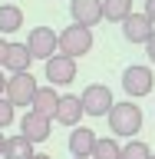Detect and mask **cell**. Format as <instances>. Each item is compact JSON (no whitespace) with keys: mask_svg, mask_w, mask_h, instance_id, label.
Returning a JSON list of instances; mask_svg holds the SVG:
<instances>
[{"mask_svg":"<svg viewBox=\"0 0 155 159\" xmlns=\"http://www.w3.org/2000/svg\"><path fill=\"white\" fill-rule=\"evenodd\" d=\"M106 119H109V129L122 139H136V133H142V106H136L132 99L112 103Z\"/></svg>","mask_w":155,"mask_h":159,"instance_id":"6da1fadb","label":"cell"},{"mask_svg":"<svg viewBox=\"0 0 155 159\" xmlns=\"http://www.w3.org/2000/svg\"><path fill=\"white\" fill-rule=\"evenodd\" d=\"M93 30L86 27H63V33H56V53H63V57L69 60H79V57H86L89 50H93Z\"/></svg>","mask_w":155,"mask_h":159,"instance_id":"7a4b0ae2","label":"cell"},{"mask_svg":"<svg viewBox=\"0 0 155 159\" xmlns=\"http://www.w3.org/2000/svg\"><path fill=\"white\" fill-rule=\"evenodd\" d=\"M155 86V73L152 66H142V63H132V66L122 70V89H126L129 99H142L149 96Z\"/></svg>","mask_w":155,"mask_h":159,"instance_id":"3957f363","label":"cell"},{"mask_svg":"<svg viewBox=\"0 0 155 159\" xmlns=\"http://www.w3.org/2000/svg\"><path fill=\"white\" fill-rule=\"evenodd\" d=\"M79 103H83V113L86 116H109V109H112V89L106 83H89L83 93H79Z\"/></svg>","mask_w":155,"mask_h":159,"instance_id":"277c9868","label":"cell"},{"mask_svg":"<svg viewBox=\"0 0 155 159\" xmlns=\"http://www.w3.org/2000/svg\"><path fill=\"white\" fill-rule=\"evenodd\" d=\"M37 93V76L33 73H17V76H7V89H3V99L10 106H30V99Z\"/></svg>","mask_w":155,"mask_h":159,"instance_id":"5b68a950","label":"cell"},{"mask_svg":"<svg viewBox=\"0 0 155 159\" xmlns=\"http://www.w3.org/2000/svg\"><path fill=\"white\" fill-rule=\"evenodd\" d=\"M27 50L33 60H43L46 63L50 57H56V30L50 27H33L27 37Z\"/></svg>","mask_w":155,"mask_h":159,"instance_id":"8992f818","label":"cell"},{"mask_svg":"<svg viewBox=\"0 0 155 159\" xmlns=\"http://www.w3.org/2000/svg\"><path fill=\"white\" fill-rule=\"evenodd\" d=\"M46 86H69L73 80H76V60H69L63 57V53H56V57H50L46 60Z\"/></svg>","mask_w":155,"mask_h":159,"instance_id":"52a82bcc","label":"cell"},{"mask_svg":"<svg viewBox=\"0 0 155 159\" xmlns=\"http://www.w3.org/2000/svg\"><path fill=\"white\" fill-rule=\"evenodd\" d=\"M69 17L76 27L93 30L102 20V0H69Z\"/></svg>","mask_w":155,"mask_h":159,"instance_id":"ba28073f","label":"cell"},{"mask_svg":"<svg viewBox=\"0 0 155 159\" xmlns=\"http://www.w3.org/2000/svg\"><path fill=\"white\" fill-rule=\"evenodd\" d=\"M50 129H53V123L37 116V113H23V119H20V136L27 139V143H33V146H37V143H46V139L53 136Z\"/></svg>","mask_w":155,"mask_h":159,"instance_id":"9c48e42d","label":"cell"},{"mask_svg":"<svg viewBox=\"0 0 155 159\" xmlns=\"http://www.w3.org/2000/svg\"><path fill=\"white\" fill-rule=\"evenodd\" d=\"M152 33H155V27L149 23L145 13H136V10H132V13L122 20V37H126L129 43H142V47H145Z\"/></svg>","mask_w":155,"mask_h":159,"instance_id":"30bf717a","label":"cell"},{"mask_svg":"<svg viewBox=\"0 0 155 159\" xmlns=\"http://www.w3.org/2000/svg\"><path fill=\"white\" fill-rule=\"evenodd\" d=\"M56 106H59V93L56 89L53 86H37V93H33V99H30V113H37V116H43V119L53 123Z\"/></svg>","mask_w":155,"mask_h":159,"instance_id":"8fae6325","label":"cell"},{"mask_svg":"<svg viewBox=\"0 0 155 159\" xmlns=\"http://www.w3.org/2000/svg\"><path fill=\"white\" fill-rule=\"evenodd\" d=\"M83 116H86V113H83V103H79V96H76V93H66V96H59L56 116H53L56 123H63V126H69V129H76Z\"/></svg>","mask_w":155,"mask_h":159,"instance_id":"7c38bea8","label":"cell"},{"mask_svg":"<svg viewBox=\"0 0 155 159\" xmlns=\"http://www.w3.org/2000/svg\"><path fill=\"white\" fill-rule=\"evenodd\" d=\"M96 139H99V136H96L89 126H76L73 133H69V139H66L73 159H89V152H93V146H96Z\"/></svg>","mask_w":155,"mask_h":159,"instance_id":"4fadbf2b","label":"cell"},{"mask_svg":"<svg viewBox=\"0 0 155 159\" xmlns=\"http://www.w3.org/2000/svg\"><path fill=\"white\" fill-rule=\"evenodd\" d=\"M30 63H33V57H30L27 43H10V47H7V60H3V66L10 70V76H17V73H30Z\"/></svg>","mask_w":155,"mask_h":159,"instance_id":"5bb4252c","label":"cell"},{"mask_svg":"<svg viewBox=\"0 0 155 159\" xmlns=\"http://www.w3.org/2000/svg\"><path fill=\"white\" fill-rule=\"evenodd\" d=\"M23 30V10L17 3H0V37Z\"/></svg>","mask_w":155,"mask_h":159,"instance_id":"9a60e30c","label":"cell"},{"mask_svg":"<svg viewBox=\"0 0 155 159\" xmlns=\"http://www.w3.org/2000/svg\"><path fill=\"white\" fill-rule=\"evenodd\" d=\"M0 159H33V143H27V139L20 136H7V143H3V156Z\"/></svg>","mask_w":155,"mask_h":159,"instance_id":"2e32d148","label":"cell"},{"mask_svg":"<svg viewBox=\"0 0 155 159\" xmlns=\"http://www.w3.org/2000/svg\"><path fill=\"white\" fill-rule=\"evenodd\" d=\"M132 13V0H102V20L109 23H122Z\"/></svg>","mask_w":155,"mask_h":159,"instance_id":"e0dca14e","label":"cell"},{"mask_svg":"<svg viewBox=\"0 0 155 159\" xmlns=\"http://www.w3.org/2000/svg\"><path fill=\"white\" fill-rule=\"evenodd\" d=\"M119 152H122V146L116 143V136H106V139H96L89 159H119Z\"/></svg>","mask_w":155,"mask_h":159,"instance_id":"ac0fdd59","label":"cell"},{"mask_svg":"<svg viewBox=\"0 0 155 159\" xmlns=\"http://www.w3.org/2000/svg\"><path fill=\"white\" fill-rule=\"evenodd\" d=\"M119 159H152V149L142 139H129L126 146H122V152H119Z\"/></svg>","mask_w":155,"mask_h":159,"instance_id":"d6986e66","label":"cell"},{"mask_svg":"<svg viewBox=\"0 0 155 159\" xmlns=\"http://www.w3.org/2000/svg\"><path fill=\"white\" fill-rule=\"evenodd\" d=\"M13 116H17V109H13V106L7 103V99L0 96V129H7L10 123H13Z\"/></svg>","mask_w":155,"mask_h":159,"instance_id":"ffe728a7","label":"cell"},{"mask_svg":"<svg viewBox=\"0 0 155 159\" xmlns=\"http://www.w3.org/2000/svg\"><path fill=\"white\" fill-rule=\"evenodd\" d=\"M142 13H145V17H149V23L155 27V0H145V10H142Z\"/></svg>","mask_w":155,"mask_h":159,"instance_id":"44dd1931","label":"cell"},{"mask_svg":"<svg viewBox=\"0 0 155 159\" xmlns=\"http://www.w3.org/2000/svg\"><path fill=\"white\" fill-rule=\"evenodd\" d=\"M145 53H149V60H152V63H155V33H152V37H149V43H145Z\"/></svg>","mask_w":155,"mask_h":159,"instance_id":"7402d4cb","label":"cell"},{"mask_svg":"<svg viewBox=\"0 0 155 159\" xmlns=\"http://www.w3.org/2000/svg\"><path fill=\"white\" fill-rule=\"evenodd\" d=\"M7 47H10V40L0 37V66H3V60H7Z\"/></svg>","mask_w":155,"mask_h":159,"instance_id":"603a6c76","label":"cell"},{"mask_svg":"<svg viewBox=\"0 0 155 159\" xmlns=\"http://www.w3.org/2000/svg\"><path fill=\"white\" fill-rule=\"evenodd\" d=\"M3 89H7V76H3V70H0V96H3Z\"/></svg>","mask_w":155,"mask_h":159,"instance_id":"cb8c5ba5","label":"cell"},{"mask_svg":"<svg viewBox=\"0 0 155 159\" xmlns=\"http://www.w3.org/2000/svg\"><path fill=\"white\" fill-rule=\"evenodd\" d=\"M33 159H53V156H46V152H33Z\"/></svg>","mask_w":155,"mask_h":159,"instance_id":"d4e9b609","label":"cell"},{"mask_svg":"<svg viewBox=\"0 0 155 159\" xmlns=\"http://www.w3.org/2000/svg\"><path fill=\"white\" fill-rule=\"evenodd\" d=\"M3 143H7V136H3V133H0V156H3Z\"/></svg>","mask_w":155,"mask_h":159,"instance_id":"484cf974","label":"cell"},{"mask_svg":"<svg viewBox=\"0 0 155 159\" xmlns=\"http://www.w3.org/2000/svg\"><path fill=\"white\" fill-rule=\"evenodd\" d=\"M152 159H155V152H152Z\"/></svg>","mask_w":155,"mask_h":159,"instance_id":"4316f807","label":"cell"}]
</instances>
